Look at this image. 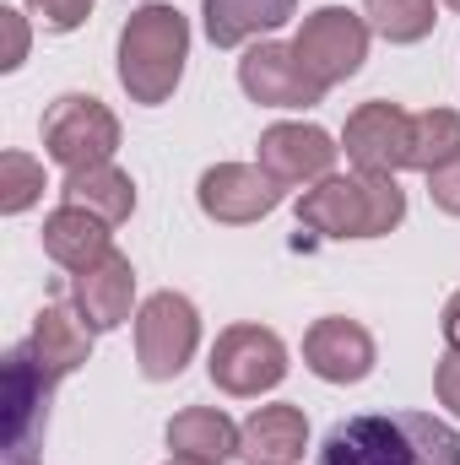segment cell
I'll return each instance as SVG.
<instances>
[{"instance_id":"6da1fadb","label":"cell","mask_w":460,"mask_h":465,"mask_svg":"<svg viewBox=\"0 0 460 465\" xmlns=\"http://www.w3.org/2000/svg\"><path fill=\"white\" fill-rule=\"evenodd\" d=\"M315 465H460V439L428 411H368L336 422Z\"/></svg>"},{"instance_id":"7a4b0ae2","label":"cell","mask_w":460,"mask_h":465,"mask_svg":"<svg viewBox=\"0 0 460 465\" xmlns=\"http://www.w3.org/2000/svg\"><path fill=\"white\" fill-rule=\"evenodd\" d=\"M185 60H190V22L179 16V5L152 0V5L130 11V22L119 33V87L135 104L174 98Z\"/></svg>"},{"instance_id":"3957f363","label":"cell","mask_w":460,"mask_h":465,"mask_svg":"<svg viewBox=\"0 0 460 465\" xmlns=\"http://www.w3.org/2000/svg\"><path fill=\"white\" fill-rule=\"evenodd\" d=\"M406 217V190L395 173H331L298 201V223L325 238H379L401 228Z\"/></svg>"},{"instance_id":"277c9868","label":"cell","mask_w":460,"mask_h":465,"mask_svg":"<svg viewBox=\"0 0 460 465\" xmlns=\"http://www.w3.org/2000/svg\"><path fill=\"white\" fill-rule=\"evenodd\" d=\"M201 347V314L185 292H152L135 314V357L146 379H179Z\"/></svg>"},{"instance_id":"5b68a950","label":"cell","mask_w":460,"mask_h":465,"mask_svg":"<svg viewBox=\"0 0 460 465\" xmlns=\"http://www.w3.org/2000/svg\"><path fill=\"white\" fill-rule=\"evenodd\" d=\"M293 54L320 87H336L346 76H357V65L368 60V22L342 5H320L315 16H304Z\"/></svg>"},{"instance_id":"8992f818","label":"cell","mask_w":460,"mask_h":465,"mask_svg":"<svg viewBox=\"0 0 460 465\" xmlns=\"http://www.w3.org/2000/svg\"><path fill=\"white\" fill-rule=\"evenodd\" d=\"M119 146V119L98 104V98H87V93H65V98H55V109L44 114V152L55 157V163H65V173L71 168H93V163H109Z\"/></svg>"},{"instance_id":"52a82bcc","label":"cell","mask_w":460,"mask_h":465,"mask_svg":"<svg viewBox=\"0 0 460 465\" xmlns=\"http://www.w3.org/2000/svg\"><path fill=\"white\" fill-rule=\"evenodd\" d=\"M212 384L228 395H260L287 379V347L265 325H228L212 347Z\"/></svg>"},{"instance_id":"ba28073f","label":"cell","mask_w":460,"mask_h":465,"mask_svg":"<svg viewBox=\"0 0 460 465\" xmlns=\"http://www.w3.org/2000/svg\"><path fill=\"white\" fill-rule=\"evenodd\" d=\"M55 373L33 357V347H16L5 357V465H33V444L49 417Z\"/></svg>"},{"instance_id":"9c48e42d","label":"cell","mask_w":460,"mask_h":465,"mask_svg":"<svg viewBox=\"0 0 460 465\" xmlns=\"http://www.w3.org/2000/svg\"><path fill=\"white\" fill-rule=\"evenodd\" d=\"M238 87L260 104V109H315L325 98V87L298 65L293 44H255L238 60Z\"/></svg>"},{"instance_id":"30bf717a","label":"cell","mask_w":460,"mask_h":465,"mask_svg":"<svg viewBox=\"0 0 460 465\" xmlns=\"http://www.w3.org/2000/svg\"><path fill=\"white\" fill-rule=\"evenodd\" d=\"M195 201H201V212H206L212 223L238 228V223H260L265 212H276L282 184H276L265 168H249V163H217V168L201 173Z\"/></svg>"},{"instance_id":"8fae6325","label":"cell","mask_w":460,"mask_h":465,"mask_svg":"<svg viewBox=\"0 0 460 465\" xmlns=\"http://www.w3.org/2000/svg\"><path fill=\"white\" fill-rule=\"evenodd\" d=\"M342 146L357 163V173H395V168H406L412 114L401 104H363V109L346 114Z\"/></svg>"},{"instance_id":"7c38bea8","label":"cell","mask_w":460,"mask_h":465,"mask_svg":"<svg viewBox=\"0 0 460 465\" xmlns=\"http://www.w3.org/2000/svg\"><path fill=\"white\" fill-rule=\"evenodd\" d=\"M336 141L320 124H271L260 135V168L287 190V184H320L336 168Z\"/></svg>"},{"instance_id":"4fadbf2b","label":"cell","mask_w":460,"mask_h":465,"mask_svg":"<svg viewBox=\"0 0 460 465\" xmlns=\"http://www.w3.org/2000/svg\"><path fill=\"white\" fill-rule=\"evenodd\" d=\"M304 362L325 379V384H357L374 373V336L357 325V320H315L309 336H304Z\"/></svg>"},{"instance_id":"5bb4252c","label":"cell","mask_w":460,"mask_h":465,"mask_svg":"<svg viewBox=\"0 0 460 465\" xmlns=\"http://www.w3.org/2000/svg\"><path fill=\"white\" fill-rule=\"evenodd\" d=\"M71 298H76V314H82L93 331H119V325L130 320V298H135V271H130V260H125L119 249H109L98 265L76 271Z\"/></svg>"},{"instance_id":"9a60e30c","label":"cell","mask_w":460,"mask_h":465,"mask_svg":"<svg viewBox=\"0 0 460 465\" xmlns=\"http://www.w3.org/2000/svg\"><path fill=\"white\" fill-rule=\"evenodd\" d=\"M309 450V417L298 406H260L238 428V455L249 465H298Z\"/></svg>"},{"instance_id":"2e32d148","label":"cell","mask_w":460,"mask_h":465,"mask_svg":"<svg viewBox=\"0 0 460 465\" xmlns=\"http://www.w3.org/2000/svg\"><path fill=\"white\" fill-rule=\"evenodd\" d=\"M109 249H115L109 243V223L93 217V212H82V206H60V212L44 217V254L60 260L65 271H87Z\"/></svg>"},{"instance_id":"e0dca14e","label":"cell","mask_w":460,"mask_h":465,"mask_svg":"<svg viewBox=\"0 0 460 465\" xmlns=\"http://www.w3.org/2000/svg\"><path fill=\"white\" fill-rule=\"evenodd\" d=\"M60 195H65V206H82V212L104 217L109 228L125 223V217L135 212V184H130V173L115 168V163L71 168V173H65V184H60Z\"/></svg>"},{"instance_id":"ac0fdd59","label":"cell","mask_w":460,"mask_h":465,"mask_svg":"<svg viewBox=\"0 0 460 465\" xmlns=\"http://www.w3.org/2000/svg\"><path fill=\"white\" fill-rule=\"evenodd\" d=\"M33 357L55 373V379H65V373H76L82 362H87V351H93V325L87 320H76L71 309H60V303H49L38 320H33Z\"/></svg>"},{"instance_id":"d6986e66","label":"cell","mask_w":460,"mask_h":465,"mask_svg":"<svg viewBox=\"0 0 460 465\" xmlns=\"http://www.w3.org/2000/svg\"><path fill=\"white\" fill-rule=\"evenodd\" d=\"M168 450L179 460H201V465H228L238 455V428L212 406H190L168 422Z\"/></svg>"},{"instance_id":"ffe728a7","label":"cell","mask_w":460,"mask_h":465,"mask_svg":"<svg viewBox=\"0 0 460 465\" xmlns=\"http://www.w3.org/2000/svg\"><path fill=\"white\" fill-rule=\"evenodd\" d=\"M293 5H298V0H206V5H201V11H206V38H212L217 49H238V44H249V38L282 27V22L293 16Z\"/></svg>"},{"instance_id":"44dd1931","label":"cell","mask_w":460,"mask_h":465,"mask_svg":"<svg viewBox=\"0 0 460 465\" xmlns=\"http://www.w3.org/2000/svg\"><path fill=\"white\" fill-rule=\"evenodd\" d=\"M460 157V114L455 109H428V114H412V146H406V168L417 173H434L445 163Z\"/></svg>"},{"instance_id":"7402d4cb","label":"cell","mask_w":460,"mask_h":465,"mask_svg":"<svg viewBox=\"0 0 460 465\" xmlns=\"http://www.w3.org/2000/svg\"><path fill=\"white\" fill-rule=\"evenodd\" d=\"M363 16H368L390 44H417V38H428L434 22H439L434 0H363Z\"/></svg>"},{"instance_id":"603a6c76","label":"cell","mask_w":460,"mask_h":465,"mask_svg":"<svg viewBox=\"0 0 460 465\" xmlns=\"http://www.w3.org/2000/svg\"><path fill=\"white\" fill-rule=\"evenodd\" d=\"M44 195V168L27 157V152H5L0 157V212H27L33 201Z\"/></svg>"},{"instance_id":"cb8c5ba5","label":"cell","mask_w":460,"mask_h":465,"mask_svg":"<svg viewBox=\"0 0 460 465\" xmlns=\"http://www.w3.org/2000/svg\"><path fill=\"white\" fill-rule=\"evenodd\" d=\"M27 11L49 27V33H71L93 16V0H27Z\"/></svg>"},{"instance_id":"d4e9b609","label":"cell","mask_w":460,"mask_h":465,"mask_svg":"<svg viewBox=\"0 0 460 465\" xmlns=\"http://www.w3.org/2000/svg\"><path fill=\"white\" fill-rule=\"evenodd\" d=\"M428 195H434V206H439V212L460 217V157L428 173Z\"/></svg>"},{"instance_id":"484cf974","label":"cell","mask_w":460,"mask_h":465,"mask_svg":"<svg viewBox=\"0 0 460 465\" xmlns=\"http://www.w3.org/2000/svg\"><path fill=\"white\" fill-rule=\"evenodd\" d=\"M434 390H439V401H445V406L460 417V351H450V357L439 362V373H434Z\"/></svg>"},{"instance_id":"4316f807","label":"cell","mask_w":460,"mask_h":465,"mask_svg":"<svg viewBox=\"0 0 460 465\" xmlns=\"http://www.w3.org/2000/svg\"><path fill=\"white\" fill-rule=\"evenodd\" d=\"M0 22H5V71H16L22 65V54H27V27H22V16L16 11H0Z\"/></svg>"},{"instance_id":"83f0119b","label":"cell","mask_w":460,"mask_h":465,"mask_svg":"<svg viewBox=\"0 0 460 465\" xmlns=\"http://www.w3.org/2000/svg\"><path fill=\"white\" fill-rule=\"evenodd\" d=\"M445 341H450V351H460V292L445 303Z\"/></svg>"},{"instance_id":"f1b7e54d","label":"cell","mask_w":460,"mask_h":465,"mask_svg":"<svg viewBox=\"0 0 460 465\" xmlns=\"http://www.w3.org/2000/svg\"><path fill=\"white\" fill-rule=\"evenodd\" d=\"M168 465H201V460H179V455H174V460H168Z\"/></svg>"},{"instance_id":"f546056e","label":"cell","mask_w":460,"mask_h":465,"mask_svg":"<svg viewBox=\"0 0 460 465\" xmlns=\"http://www.w3.org/2000/svg\"><path fill=\"white\" fill-rule=\"evenodd\" d=\"M450 5H455V11H460V0H450Z\"/></svg>"}]
</instances>
